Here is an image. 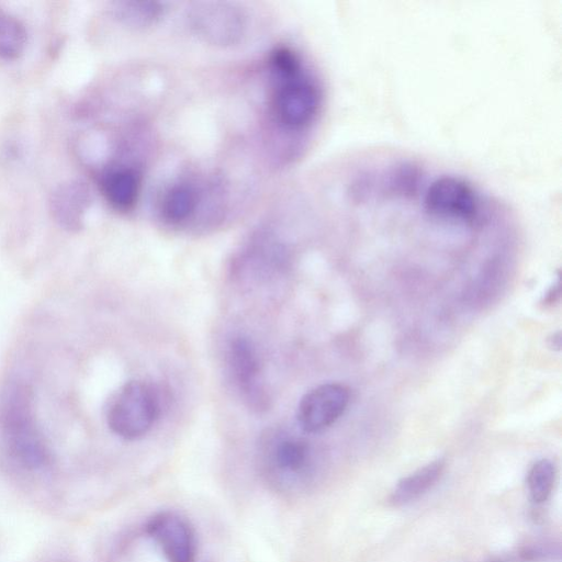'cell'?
Here are the masks:
<instances>
[{"mask_svg":"<svg viewBox=\"0 0 562 562\" xmlns=\"http://www.w3.org/2000/svg\"><path fill=\"white\" fill-rule=\"evenodd\" d=\"M271 78L270 112L274 123L291 135H308L321 121L324 87L317 72L292 47H274L268 58Z\"/></svg>","mask_w":562,"mask_h":562,"instance_id":"cell-1","label":"cell"},{"mask_svg":"<svg viewBox=\"0 0 562 562\" xmlns=\"http://www.w3.org/2000/svg\"><path fill=\"white\" fill-rule=\"evenodd\" d=\"M0 429L9 453L22 465L36 469L48 458L35 424L31 391L22 384L5 389L0 400Z\"/></svg>","mask_w":562,"mask_h":562,"instance_id":"cell-2","label":"cell"},{"mask_svg":"<svg viewBox=\"0 0 562 562\" xmlns=\"http://www.w3.org/2000/svg\"><path fill=\"white\" fill-rule=\"evenodd\" d=\"M156 392L140 381H130L121 387L112 401L106 420L110 429L124 439L145 435L159 415Z\"/></svg>","mask_w":562,"mask_h":562,"instance_id":"cell-3","label":"cell"},{"mask_svg":"<svg viewBox=\"0 0 562 562\" xmlns=\"http://www.w3.org/2000/svg\"><path fill=\"white\" fill-rule=\"evenodd\" d=\"M189 24L204 42L217 46L239 43L247 29L245 12L229 2L196 3L190 10Z\"/></svg>","mask_w":562,"mask_h":562,"instance_id":"cell-4","label":"cell"},{"mask_svg":"<svg viewBox=\"0 0 562 562\" xmlns=\"http://www.w3.org/2000/svg\"><path fill=\"white\" fill-rule=\"evenodd\" d=\"M349 397V390L339 383H325L314 387L299 404L300 426L307 432L327 428L344 414Z\"/></svg>","mask_w":562,"mask_h":562,"instance_id":"cell-5","label":"cell"},{"mask_svg":"<svg viewBox=\"0 0 562 562\" xmlns=\"http://www.w3.org/2000/svg\"><path fill=\"white\" fill-rule=\"evenodd\" d=\"M146 532L168 562H195L194 533L179 515L170 512L154 515L146 524Z\"/></svg>","mask_w":562,"mask_h":562,"instance_id":"cell-6","label":"cell"},{"mask_svg":"<svg viewBox=\"0 0 562 562\" xmlns=\"http://www.w3.org/2000/svg\"><path fill=\"white\" fill-rule=\"evenodd\" d=\"M205 189L193 177H179L161 191L157 209L167 224L181 225L192 220L205 201Z\"/></svg>","mask_w":562,"mask_h":562,"instance_id":"cell-7","label":"cell"},{"mask_svg":"<svg viewBox=\"0 0 562 562\" xmlns=\"http://www.w3.org/2000/svg\"><path fill=\"white\" fill-rule=\"evenodd\" d=\"M143 173L132 164H117L104 170L100 189L110 206L122 213L132 211L139 198Z\"/></svg>","mask_w":562,"mask_h":562,"instance_id":"cell-8","label":"cell"},{"mask_svg":"<svg viewBox=\"0 0 562 562\" xmlns=\"http://www.w3.org/2000/svg\"><path fill=\"white\" fill-rule=\"evenodd\" d=\"M91 202L88 186L79 180H68L57 186L50 194L49 210L57 224L69 231H79Z\"/></svg>","mask_w":562,"mask_h":562,"instance_id":"cell-9","label":"cell"},{"mask_svg":"<svg viewBox=\"0 0 562 562\" xmlns=\"http://www.w3.org/2000/svg\"><path fill=\"white\" fill-rule=\"evenodd\" d=\"M228 357L238 387L252 405L261 406L266 398L259 380V360L255 347L247 338L237 337L231 342Z\"/></svg>","mask_w":562,"mask_h":562,"instance_id":"cell-10","label":"cell"},{"mask_svg":"<svg viewBox=\"0 0 562 562\" xmlns=\"http://www.w3.org/2000/svg\"><path fill=\"white\" fill-rule=\"evenodd\" d=\"M443 469L445 461L437 459L401 479L391 493L390 502L402 506L417 499L436 484Z\"/></svg>","mask_w":562,"mask_h":562,"instance_id":"cell-11","label":"cell"},{"mask_svg":"<svg viewBox=\"0 0 562 562\" xmlns=\"http://www.w3.org/2000/svg\"><path fill=\"white\" fill-rule=\"evenodd\" d=\"M164 3L154 1H122L113 9L115 18L131 27H147L155 24L164 15Z\"/></svg>","mask_w":562,"mask_h":562,"instance_id":"cell-12","label":"cell"},{"mask_svg":"<svg viewBox=\"0 0 562 562\" xmlns=\"http://www.w3.org/2000/svg\"><path fill=\"white\" fill-rule=\"evenodd\" d=\"M27 43L24 24L15 15L0 9V59L19 58Z\"/></svg>","mask_w":562,"mask_h":562,"instance_id":"cell-13","label":"cell"},{"mask_svg":"<svg viewBox=\"0 0 562 562\" xmlns=\"http://www.w3.org/2000/svg\"><path fill=\"white\" fill-rule=\"evenodd\" d=\"M307 458L306 443L293 438L278 441L272 451L273 465L284 475L300 473L305 468Z\"/></svg>","mask_w":562,"mask_h":562,"instance_id":"cell-14","label":"cell"},{"mask_svg":"<svg viewBox=\"0 0 562 562\" xmlns=\"http://www.w3.org/2000/svg\"><path fill=\"white\" fill-rule=\"evenodd\" d=\"M554 477V464L548 459L538 460L531 467L527 476V485L530 497L535 503L541 504L549 498Z\"/></svg>","mask_w":562,"mask_h":562,"instance_id":"cell-15","label":"cell"},{"mask_svg":"<svg viewBox=\"0 0 562 562\" xmlns=\"http://www.w3.org/2000/svg\"><path fill=\"white\" fill-rule=\"evenodd\" d=\"M559 295H560V284H559V282H557L543 297V302H544L543 304H552V303L557 302Z\"/></svg>","mask_w":562,"mask_h":562,"instance_id":"cell-16","label":"cell"},{"mask_svg":"<svg viewBox=\"0 0 562 562\" xmlns=\"http://www.w3.org/2000/svg\"><path fill=\"white\" fill-rule=\"evenodd\" d=\"M549 345L550 347H552L553 349H557L559 350L560 349V346H561V338H560V333H555L553 334L550 338H549Z\"/></svg>","mask_w":562,"mask_h":562,"instance_id":"cell-17","label":"cell"}]
</instances>
